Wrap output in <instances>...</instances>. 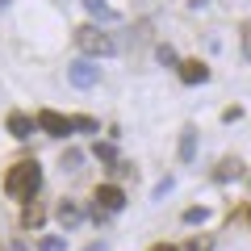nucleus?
<instances>
[{
  "mask_svg": "<svg viewBox=\"0 0 251 251\" xmlns=\"http://www.w3.org/2000/svg\"><path fill=\"white\" fill-rule=\"evenodd\" d=\"M188 251H214V243H209V239H193V243H188Z\"/></svg>",
  "mask_w": 251,
  "mask_h": 251,
  "instance_id": "aec40b11",
  "label": "nucleus"
},
{
  "mask_svg": "<svg viewBox=\"0 0 251 251\" xmlns=\"http://www.w3.org/2000/svg\"><path fill=\"white\" fill-rule=\"evenodd\" d=\"M239 42H243V59H251V21L239 29Z\"/></svg>",
  "mask_w": 251,
  "mask_h": 251,
  "instance_id": "2eb2a0df",
  "label": "nucleus"
},
{
  "mask_svg": "<svg viewBox=\"0 0 251 251\" xmlns=\"http://www.w3.org/2000/svg\"><path fill=\"white\" fill-rule=\"evenodd\" d=\"M75 46H80L88 59H105V54L117 50V42L109 34H100L97 25H80V29H75Z\"/></svg>",
  "mask_w": 251,
  "mask_h": 251,
  "instance_id": "f03ea898",
  "label": "nucleus"
},
{
  "mask_svg": "<svg viewBox=\"0 0 251 251\" xmlns=\"http://www.w3.org/2000/svg\"><path fill=\"white\" fill-rule=\"evenodd\" d=\"M122 209H126V193H122L117 184H100L97 197H92V218H97V222H105V218L122 214Z\"/></svg>",
  "mask_w": 251,
  "mask_h": 251,
  "instance_id": "7ed1b4c3",
  "label": "nucleus"
},
{
  "mask_svg": "<svg viewBox=\"0 0 251 251\" xmlns=\"http://www.w3.org/2000/svg\"><path fill=\"white\" fill-rule=\"evenodd\" d=\"M38 184H42V163L38 159H21L17 168H9V176H4V193H9L13 201L34 197Z\"/></svg>",
  "mask_w": 251,
  "mask_h": 251,
  "instance_id": "f257e3e1",
  "label": "nucleus"
},
{
  "mask_svg": "<svg viewBox=\"0 0 251 251\" xmlns=\"http://www.w3.org/2000/svg\"><path fill=\"white\" fill-rule=\"evenodd\" d=\"M72 126H75V130H100L97 117H72Z\"/></svg>",
  "mask_w": 251,
  "mask_h": 251,
  "instance_id": "dca6fc26",
  "label": "nucleus"
},
{
  "mask_svg": "<svg viewBox=\"0 0 251 251\" xmlns=\"http://www.w3.org/2000/svg\"><path fill=\"white\" fill-rule=\"evenodd\" d=\"M247 222H251V214H247Z\"/></svg>",
  "mask_w": 251,
  "mask_h": 251,
  "instance_id": "5701e85b",
  "label": "nucleus"
},
{
  "mask_svg": "<svg viewBox=\"0 0 251 251\" xmlns=\"http://www.w3.org/2000/svg\"><path fill=\"white\" fill-rule=\"evenodd\" d=\"M75 168H80V151H67L63 155V172H75Z\"/></svg>",
  "mask_w": 251,
  "mask_h": 251,
  "instance_id": "a211bd4d",
  "label": "nucleus"
},
{
  "mask_svg": "<svg viewBox=\"0 0 251 251\" xmlns=\"http://www.w3.org/2000/svg\"><path fill=\"white\" fill-rule=\"evenodd\" d=\"M34 117H25V113H9V134L13 138H29V134H34Z\"/></svg>",
  "mask_w": 251,
  "mask_h": 251,
  "instance_id": "6e6552de",
  "label": "nucleus"
},
{
  "mask_svg": "<svg viewBox=\"0 0 251 251\" xmlns=\"http://www.w3.org/2000/svg\"><path fill=\"white\" fill-rule=\"evenodd\" d=\"M4 4H9V0H0V9H4Z\"/></svg>",
  "mask_w": 251,
  "mask_h": 251,
  "instance_id": "4be33fe9",
  "label": "nucleus"
},
{
  "mask_svg": "<svg viewBox=\"0 0 251 251\" xmlns=\"http://www.w3.org/2000/svg\"><path fill=\"white\" fill-rule=\"evenodd\" d=\"M42 222H46V209L38 205V201H34V205H25V214H21V226H25V230H34V226H42Z\"/></svg>",
  "mask_w": 251,
  "mask_h": 251,
  "instance_id": "9d476101",
  "label": "nucleus"
},
{
  "mask_svg": "<svg viewBox=\"0 0 251 251\" xmlns=\"http://www.w3.org/2000/svg\"><path fill=\"white\" fill-rule=\"evenodd\" d=\"M193 151H197V130L184 126L180 130V163H193Z\"/></svg>",
  "mask_w": 251,
  "mask_h": 251,
  "instance_id": "1a4fd4ad",
  "label": "nucleus"
},
{
  "mask_svg": "<svg viewBox=\"0 0 251 251\" xmlns=\"http://www.w3.org/2000/svg\"><path fill=\"white\" fill-rule=\"evenodd\" d=\"M159 63H168V67H180V59H176V50H172V46H159Z\"/></svg>",
  "mask_w": 251,
  "mask_h": 251,
  "instance_id": "f3484780",
  "label": "nucleus"
},
{
  "mask_svg": "<svg viewBox=\"0 0 251 251\" xmlns=\"http://www.w3.org/2000/svg\"><path fill=\"white\" fill-rule=\"evenodd\" d=\"M239 172H243V163H239V159H226L222 168H218V180H230V176H239Z\"/></svg>",
  "mask_w": 251,
  "mask_h": 251,
  "instance_id": "ddd939ff",
  "label": "nucleus"
},
{
  "mask_svg": "<svg viewBox=\"0 0 251 251\" xmlns=\"http://www.w3.org/2000/svg\"><path fill=\"white\" fill-rule=\"evenodd\" d=\"M180 80H184V84H205L209 80V67L197 63V59H184V63H180Z\"/></svg>",
  "mask_w": 251,
  "mask_h": 251,
  "instance_id": "0eeeda50",
  "label": "nucleus"
},
{
  "mask_svg": "<svg viewBox=\"0 0 251 251\" xmlns=\"http://www.w3.org/2000/svg\"><path fill=\"white\" fill-rule=\"evenodd\" d=\"M92 155H97L100 163H117V151H113L109 143H97V147H92Z\"/></svg>",
  "mask_w": 251,
  "mask_h": 251,
  "instance_id": "f8f14e48",
  "label": "nucleus"
},
{
  "mask_svg": "<svg viewBox=\"0 0 251 251\" xmlns=\"http://www.w3.org/2000/svg\"><path fill=\"white\" fill-rule=\"evenodd\" d=\"M84 9H88V13H92V17H105V21H109V17H113V9H109L105 0H84Z\"/></svg>",
  "mask_w": 251,
  "mask_h": 251,
  "instance_id": "9b49d317",
  "label": "nucleus"
},
{
  "mask_svg": "<svg viewBox=\"0 0 251 251\" xmlns=\"http://www.w3.org/2000/svg\"><path fill=\"white\" fill-rule=\"evenodd\" d=\"M151 251H180V247H172V243H155Z\"/></svg>",
  "mask_w": 251,
  "mask_h": 251,
  "instance_id": "412c9836",
  "label": "nucleus"
},
{
  "mask_svg": "<svg viewBox=\"0 0 251 251\" xmlns=\"http://www.w3.org/2000/svg\"><path fill=\"white\" fill-rule=\"evenodd\" d=\"M63 247H67L63 239H42V243H38V251H63Z\"/></svg>",
  "mask_w": 251,
  "mask_h": 251,
  "instance_id": "6ab92c4d",
  "label": "nucleus"
},
{
  "mask_svg": "<svg viewBox=\"0 0 251 251\" xmlns=\"http://www.w3.org/2000/svg\"><path fill=\"white\" fill-rule=\"evenodd\" d=\"M67 80H72L75 88H97L100 84V67L92 59H75L72 67H67Z\"/></svg>",
  "mask_w": 251,
  "mask_h": 251,
  "instance_id": "39448f33",
  "label": "nucleus"
},
{
  "mask_svg": "<svg viewBox=\"0 0 251 251\" xmlns=\"http://www.w3.org/2000/svg\"><path fill=\"white\" fill-rule=\"evenodd\" d=\"M54 218H59L63 230H75V226L84 222V205H80V201H63V205L54 209Z\"/></svg>",
  "mask_w": 251,
  "mask_h": 251,
  "instance_id": "423d86ee",
  "label": "nucleus"
},
{
  "mask_svg": "<svg viewBox=\"0 0 251 251\" xmlns=\"http://www.w3.org/2000/svg\"><path fill=\"white\" fill-rule=\"evenodd\" d=\"M38 130H42V134H50V138H67L75 130L72 126V117H63V113H54V109H38Z\"/></svg>",
  "mask_w": 251,
  "mask_h": 251,
  "instance_id": "20e7f679",
  "label": "nucleus"
},
{
  "mask_svg": "<svg viewBox=\"0 0 251 251\" xmlns=\"http://www.w3.org/2000/svg\"><path fill=\"white\" fill-rule=\"evenodd\" d=\"M205 218H209V214H205V209H201V205L184 209V222H188V226H197V222H205Z\"/></svg>",
  "mask_w": 251,
  "mask_h": 251,
  "instance_id": "4468645a",
  "label": "nucleus"
}]
</instances>
